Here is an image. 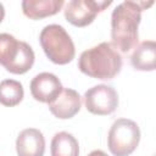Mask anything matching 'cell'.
<instances>
[{
  "mask_svg": "<svg viewBox=\"0 0 156 156\" xmlns=\"http://www.w3.org/2000/svg\"><path fill=\"white\" fill-rule=\"evenodd\" d=\"M4 17H5V9H4V5L0 2V23L2 22Z\"/></svg>",
  "mask_w": 156,
  "mask_h": 156,
  "instance_id": "2e32d148",
  "label": "cell"
},
{
  "mask_svg": "<svg viewBox=\"0 0 156 156\" xmlns=\"http://www.w3.org/2000/svg\"><path fill=\"white\" fill-rule=\"evenodd\" d=\"M18 156H43L45 151V138L37 128L23 129L16 139Z\"/></svg>",
  "mask_w": 156,
  "mask_h": 156,
  "instance_id": "30bf717a",
  "label": "cell"
},
{
  "mask_svg": "<svg viewBox=\"0 0 156 156\" xmlns=\"http://www.w3.org/2000/svg\"><path fill=\"white\" fill-rule=\"evenodd\" d=\"M139 126L128 118L116 119L107 135V146L113 156H129L139 145Z\"/></svg>",
  "mask_w": 156,
  "mask_h": 156,
  "instance_id": "5b68a950",
  "label": "cell"
},
{
  "mask_svg": "<svg viewBox=\"0 0 156 156\" xmlns=\"http://www.w3.org/2000/svg\"><path fill=\"white\" fill-rule=\"evenodd\" d=\"M39 41L46 57L56 65H67L74 58L73 40L60 24L45 26L40 32Z\"/></svg>",
  "mask_w": 156,
  "mask_h": 156,
  "instance_id": "277c9868",
  "label": "cell"
},
{
  "mask_svg": "<svg viewBox=\"0 0 156 156\" xmlns=\"http://www.w3.org/2000/svg\"><path fill=\"white\" fill-rule=\"evenodd\" d=\"M78 68L91 78L108 80L121 72L122 56L111 43L102 41L80 54Z\"/></svg>",
  "mask_w": 156,
  "mask_h": 156,
  "instance_id": "7a4b0ae2",
  "label": "cell"
},
{
  "mask_svg": "<svg viewBox=\"0 0 156 156\" xmlns=\"http://www.w3.org/2000/svg\"><path fill=\"white\" fill-rule=\"evenodd\" d=\"M35 55L29 44L9 33H0V65L10 73L23 74L34 65Z\"/></svg>",
  "mask_w": 156,
  "mask_h": 156,
  "instance_id": "3957f363",
  "label": "cell"
},
{
  "mask_svg": "<svg viewBox=\"0 0 156 156\" xmlns=\"http://www.w3.org/2000/svg\"><path fill=\"white\" fill-rule=\"evenodd\" d=\"M63 5V0H24L22 11L30 20H41L56 15Z\"/></svg>",
  "mask_w": 156,
  "mask_h": 156,
  "instance_id": "8fae6325",
  "label": "cell"
},
{
  "mask_svg": "<svg viewBox=\"0 0 156 156\" xmlns=\"http://www.w3.org/2000/svg\"><path fill=\"white\" fill-rule=\"evenodd\" d=\"M24 96L23 85L15 79H5L0 82V104L6 107L18 105Z\"/></svg>",
  "mask_w": 156,
  "mask_h": 156,
  "instance_id": "5bb4252c",
  "label": "cell"
},
{
  "mask_svg": "<svg viewBox=\"0 0 156 156\" xmlns=\"http://www.w3.org/2000/svg\"><path fill=\"white\" fill-rule=\"evenodd\" d=\"M84 105L93 115H111L118 106V94L111 85L99 84L85 91Z\"/></svg>",
  "mask_w": 156,
  "mask_h": 156,
  "instance_id": "8992f818",
  "label": "cell"
},
{
  "mask_svg": "<svg viewBox=\"0 0 156 156\" xmlns=\"http://www.w3.org/2000/svg\"><path fill=\"white\" fill-rule=\"evenodd\" d=\"M51 156H79L78 140L67 132H58L51 140Z\"/></svg>",
  "mask_w": 156,
  "mask_h": 156,
  "instance_id": "4fadbf2b",
  "label": "cell"
},
{
  "mask_svg": "<svg viewBox=\"0 0 156 156\" xmlns=\"http://www.w3.org/2000/svg\"><path fill=\"white\" fill-rule=\"evenodd\" d=\"M88 156H108L106 152H104L102 150H93Z\"/></svg>",
  "mask_w": 156,
  "mask_h": 156,
  "instance_id": "9a60e30c",
  "label": "cell"
},
{
  "mask_svg": "<svg viewBox=\"0 0 156 156\" xmlns=\"http://www.w3.org/2000/svg\"><path fill=\"white\" fill-rule=\"evenodd\" d=\"M156 61V44L154 40H145L140 43L130 56L132 66L138 71L151 72L155 69Z\"/></svg>",
  "mask_w": 156,
  "mask_h": 156,
  "instance_id": "7c38bea8",
  "label": "cell"
},
{
  "mask_svg": "<svg viewBox=\"0 0 156 156\" xmlns=\"http://www.w3.org/2000/svg\"><path fill=\"white\" fill-rule=\"evenodd\" d=\"M152 4L154 1H123L115 7L111 15V44L116 49L128 52L136 45L141 12Z\"/></svg>",
  "mask_w": 156,
  "mask_h": 156,
  "instance_id": "6da1fadb",
  "label": "cell"
},
{
  "mask_svg": "<svg viewBox=\"0 0 156 156\" xmlns=\"http://www.w3.org/2000/svg\"><path fill=\"white\" fill-rule=\"evenodd\" d=\"M50 112L60 119H67L76 116L82 107V98L74 89L65 88L61 93L50 102Z\"/></svg>",
  "mask_w": 156,
  "mask_h": 156,
  "instance_id": "9c48e42d",
  "label": "cell"
},
{
  "mask_svg": "<svg viewBox=\"0 0 156 156\" xmlns=\"http://www.w3.org/2000/svg\"><path fill=\"white\" fill-rule=\"evenodd\" d=\"M112 1L100 0H71L65 7V18L74 27H87L96 15L108 7Z\"/></svg>",
  "mask_w": 156,
  "mask_h": 156,
  "instance_id": "52a82bcc",
  "label": "cell"
},
{
  "mask_svg": "<svg viewBox=\"0 0 156 156\" xmlns=\"http://www.w3.org/2000/svg\"><path fill=\"white\" fill-rule=\"evenodd\" d=\"M63 89L61 80L50 72H41L37 74L30 82L32 96L44 104H50Z\"/></svg>",
  "mask_w": 156,
  "mask_h": 156,
  "instance_id": "ba28073f",
  "label": "cell"
}]
</instances>
